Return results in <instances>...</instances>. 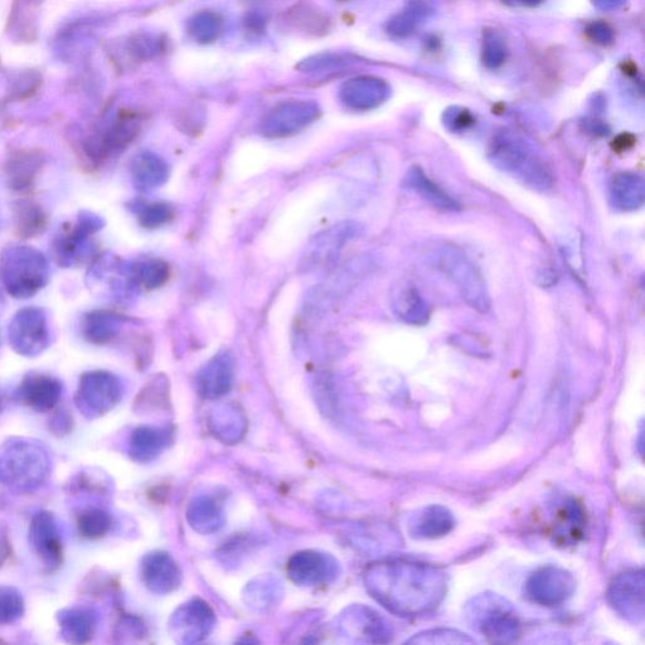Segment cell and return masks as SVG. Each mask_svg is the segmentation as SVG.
Listing matches in <instances>:
<instances>
[{"label": "cell", "mask_w": 645, "mask_h": 645, "mask_svg": "<svg viewBox=\"0 0 645 645\" xmlns=\"http://www.w3.org/2000/svg\"><path fill=\"white\" fill-rule=\"evenodd\" d=\"M363 580L378 604L405 618L433 613L448 591V576L440 567L407 559L373 562Z\"/></svg>", "instance_id": "obj_1"}, {"label": "cell", "mask_w": 645, "mask_h": 645, "mask_svg": "<svg viewBox=\"0 0 645 645\" xmlns=\"http://www.w3.org/2000/svg\"><path fill=\"white\" fill-rule=\"evenodd\" d=\"M488 157L499 171L536 191L545 192L554 187L555 174L550 164L520 135L512 132L498 134L489 147Z\"/></svg>", "instance_id": "obj_2"}, {"label": "cell", "mask_w": 645, "mask_h": 645, "mask_svg": "<svg viewBox=\"0 0 645 645\" xmlns=\"http://www.w3.org/2000/svg\"><path fill=\"white\" fill-rule=\"evenodd\" d=\"M50 474V454L35 441H14L0 455V482L13 491H36L46 483Z\"/></svg>", "instance_id": "obj_3"}, {"label": "cell", "mask_w": 645, "mask_h": 645, "mask_svg": "<svg viewBox=\"0 0 645 645\" xmlns=\"http://www.w3.org/2000/svg\"><path fill=\"white\" fill-rule=\"evenodd\" d=\"M0 280L12 297L31 298L50 280L48 261L31 246H8L0 256Z\"/></svg>", "instance_id": "obj_4"}, {"label": "cell", "mask_w": 645, "mask_h": 645, "mask_svg": "<svg viewBox=\"0 0 645 645\" xmlns=\"http://www.w3.org/2000/svg\"><path fill=\"white\" fill-rule=\"evenodd\" d=\"M465 620L489 642L504 644L517 642L521 635V620L514 606L503 596L484 593L468 601Z\"/></svg>", "instance_id": "obj_5"}, {"label": "cell", "mask_w": 645, "mask_h": 645, "mask_svg": "<svg viewBox=\"0 0 645 645\" xmlns=\"http://www.w3.org/2000/svg\"><path fill=\"white\" fill-rule=\"evenodd\" d=\"M434 263L455 285L460 297L470 308L482 314L491 310V295L486 279L467 252L455 245H444L436 250Z\"/></svg>", "instance_id": "obj_6"}, {"label": "cell", "mask_w": 645, "mask_h": 645, "mask_svg": "<svg viewBox=\"0 0 645 645\" xmlns=\"http://www.w3.org/2000/svg\"><path fill=\"white\" fill-rule=\"evenodd\" d=\"M360 234L361 226L353 221L339 222L320 232L305 247L298 265L300 273L310 274L328 269L336 263L344 247Z\"/></svg>", "instance_id": "obj_7"}, {"label": "cell", "mask_w": 645, "mask_h": 645, "mask_svg": "<svg viewBox=\"0 0 645 645\" xmlns=\"http://www.w3.org/2000/svg\"><path fill=\"white\" fill-rule=\"evenodd\" d=\"M123 383L113 373L86 372L80 378L76 406L87 419H96L114 409L123 399Z\"/></svg>", "instance_id": "obj_8"}, {"label": "cell", "mask_w": 645, "mask_h": 645, "mask_svg": "<svg viewBox=\"0 0 645 645\" xmlns=\"http://www.w3.org/2000/svg\"><path fill=\"white\" fill-rule=\"evenodd\" d=\"M8 337L13 351L19 356H40L51 343L46 313L35 307L19 310L9 324Z\"/></svg>", "instance_id": "obj_9"}, {"label": "cell", "mask_w": 645, "mask_h": 645, "mask_svg": "<svg viewBox=\"0 0 645 645\" xmlns=\"http://www.w3.org/2000/svg\"><path fill=\"white\" fill-rule=\"evenodd\" d=\"M575 588L571 572L557 566H546L527 580L526 594L532 603L554 608L566 603L574 594Z\"/></svg>", "instance_id": "obj_10"}, {"label": "cell", "mask_w": 645, "mask_h": 645, "mask_svg": "<svg viewBox=\"0 0 645 645\" xmlns=\"http://www.w3.org/2000/svg\"><path fill=\"white\" fill-rule=\"evenodd\" d=\"M339 632L354 642L383 644L391 642L394 632L377 611L363 605L348 608L339 617Z\"/></svg>", "instance_id": "obj_11"}, {"label": "cell", "mask_w": 645, "mask_h": 645, "mask_svg": "<svg viewBox=\"0 0 645 645\" xmlns=\"http://www.w3.org/2000/svg\"><path fill=\"white\" fill-rule=\"evenodd\" d=\"M608 601L617 613L630 623H640L645 615V574L629 571L615 577L609 586Z\"/></svg>", "instance_id": "obj_12"}, {"label": "cell", "mask_w": 645, "mask_h": 645, "mask_svg": "<svg viewBox=\"0 0 645 645\" xmlns=\"http://www.w3.org/2000/svg\"><path fill=\"white\" fill-rule=\"evenodd\" d=\"M215 623V613L210 605L203 600L193 599L172 615L169 633L179 643H198L210 635Z\"/></svg>", "instance_id": "obj_13"}, {"label": "cell", "mask_w": 645, "mask_h": 645, "mask_svg": "<svg viewBox=\"0 0 645 645\" xmlns=\"http://www.w3.org/2000/svg\"><path fill=\"white\" fill-rule=\"evenodd\" d=\"M28 537L33 550L48 571H55L62 565L61 532L52 513H37L29 525Z\"/></svg>", "instance_id": "obj_14"}, {"label": "cell", "mask_w": 645, "mask_h": 645, "mask_svg": "<svg viewBox=\"0 0 645 645\" xmlns=\"http://www.w3.org/2000/svg\"><path fill=\"white\" fill-rule=\"evenodd\" d=\"M286 570L290 579L302 586L332 583L338 576L337 561L318 551L298 552L289 560Z\"/></svg>", "instance_id": "obj_15"}, {"label": "cell", "mask_w": 645, "mask_h": 645, "mask_svg": "<svg viewBox=\"0 0 645 645\" xmlns=\"http://www.w3.org/2000/svg\"><path fill=\"white\" fill-rule=\"evenodd\" d=\"M103 226V218L91 212H82L74 229L58 237L53 244L58 265L70 268V266L80 263L86 256L89 236L103 229Z\"/></svg>", "instance_id": "obj_16"}, {"label": "cell", "mask_w": 645, "mask_h": 645, "mask_svg": "<svg viewBox=\"0 0 645 645\" xmlns=\"http://www.w3.org/2000/svg\"><path fill=\"white\" fill-rule=\"evenodd\" d=\"M234 380V357L229 352H222L202 367L197 376V389L205 399L216 400L229 394Z\"/></svg>", "instance_id": "obj_17"}, {"label": "cell", "mask_w": 645, "mask_h": 645, "mask_svg": "<svg viewBox=\"0 0 645 645\" xmlns=\"http://www.w3.org/2000/svg\"><path fill=\"white\" fill-rule=\"evenodd\" d=\"M142 577L145 586L158 595L171 594L182 583V572L177 562L164 552H154L145 556Z\"/></svg>", "instance_id": "obj_18"}, {"label": "cell", "mask_w": 645, "mask_h": 645, "mask_svg": "<svg viewBox=\"0 0 645 645\" xmlns=\"http://www.w3.org/2000/svg\"><path fill=\"white\" fill-rule=\"evenodd\" d=\"M62 383L55 377L32 375L19 387V397L33 410L48 412L55 409L62 397Z\"/></svg>", "instance_id": "obj_19"}, {"label": "cell", "mask_w": 645, "mask_h": 645, "mask_svg": "<svg viewBox=\"0 0 645 645\" xmlns=\"http://www.w3.org/2000/svg\"><path fill=\"white\" fill-rule=\"evenodd\" d=\"M138 125L132 118L125 116L116 121L111 128L101 137L91 140L87 144L90 157L98 160L108 159L123 152L130 143L137 138Z\"/></svg>", "instance_id": "obj_20"}, {"label": "cell", "mask_w": 645, "mask_h": 645, "mask_svg": "<svg viewBox=\"0 0 645 645\" xmlns=\"http://www.w3.org/2000/svg\"><path fill=\"white\" fill-rule=\"evenodd\" d=\"M367 269H370V265L366 264L365 261H351L341 271H338L337 275L332 276L331 280L320 285L310 297L309 303L317 309H320L322 305L332 303L333 300L349 292L354 284L363 278Z\"/></svg>", "instance_id": "obj_21"}, {"label": "cell", "mask_w": 645, "mask_h": 645, "mask_svg": "<svg viewBox=\"0 0 645 645\" xmlns=\"http://www.w3.org/2000/svg\"><path fill=\"white\" fill-rule=\"evenodd\" d=\"M60 634L70 644L89 643L98 628V614L89 608L63 609L57 614Z\"/></svg>", "instance_id": "obj_22"}, {"label": "cell", "mask_w": 645, "mask_h": 645, "mask_svg": "<svg viewBox=\"0 0 645 645\" xmlns=\"http://www.w3.org/2000/svg\"><path fill=\"white\" fill-rule=\"evenodd\" d=\"M392 310L402 322L411 326H425L430 319V307L414 285H397L391 297Z\"/></svg>", "instance_id": "obj_23"}, {"label": "cell", "mask_w": 645, "mask_h": 645, "mask_svg": "<svg viewBox=\"0 0 645 645\" xmlns=\"http://www.w3.org/2000/svg\"><path fill=\"white\" fill-rule=\"evenodd\" d=\"M208 429L217 440L234 445L244 438L247 420L239 407L231 404L221 405L210 412Z\"/></svg>", "instance_id": "obj_24"}, {"label": "cell", "mask_w": 645, "mask_h": 645, "mask_svg": "<svg viewBox=\"0 0 645 645\" xmlns=\"http://www.w3.org/2000/svg\"><path fill=\"white\" fill-rule=\"evenodd\" d=\"M454 526L453 513L440 504H433L412 518L410 533L417 540H436L448 535Z\"/></svg>", "instance_id": "obj_25"}, {"label": "cell", "mask_w": 645, "mask_h": 645, "mask_svg": "<svg viewBox=\"0 0 645 645\" xmlns=\"http://www.w3.org/2000/svg\"><path fill=\"white\" fill-rule=\"evenodd\" d=\"M130 173H132L135 188L142 192H149L162 187L168 181L169 167L166 160L159 155L144 152L133 159Z\"/></svg>", "instance_id": "obj_26"}, {"label": "cell", "mask_w": 645, "mask_h": 645, "mask_svg": "<svg viewBox=\"0 0 645 645\" xmlns=\"http://www.w3.org/2000/svg\"><path fill=\"white\" fill-rule=\"evenodd\" d=\"M610 200L619 211L633 212L645 202V182L635 173H620L610 184Z\"/></svg>", "instance_id": "obj_27"}, {"label": "cell", "mask_w": 645, "mask_h": 645, "mask_svg": "<svg viewBox=\"0 0 645 645\" xmlns=\"http://www.w3.org/2000/svg\"><path fill=\"white\" fill-rule=\"evenodd\" d=\"M43 167V157L36 150H19L8 159L6 174L9 186L18 191L32 186Z\"/></svg>", "instance_id": "obj_28"}, {"label": "cell", "mask_w": 645, "mask_h": 645, "mask_svg": "<svg viewBox=\"0 0 645 645\" xmlns=\"http://www.w3.org/2000/svg\"><path fill=\"white\" fill-rule=\"evenodd\" d=\"M189 525L201 535H211L221 530L225 523V513L220 503L210 497H198L187 509Z\"/></svg>", "instance_id": "obj_29"}, {"label": "cell", "mask_w": 645, "mask_h": 645, "mask_svg": "<svg viewBox=\"0 0 645 645\" xmlns=\"http://www.w3.org/2000/svg\"><path fill=\"white\" fill-rule=\"evenodd\" d=\"M123 318L108 310H95L86 314L81 323L82 336L87 342L106 344L119 336Z\"/></svg>", "instance_id": "obj_30"}, {"label": "cell", "mask_w": 645, "mask_h": 645, "mask_svg": "<svg viewBox=\"0 0 645 645\" xmlns=\"http://www.w3.org/2000/svg\"><path fill=\"white\" fill-rule=\"evenodd\" d=\"M406 186L419 193L431 206L443 211H458L460 205L453 197L431 181L420 167H411L405 178Z\"/></svg>", "instance_id": "obj_31"}, {"label": "cell", "mask_w": 645, "mask_h": 645, "mask_svg": "<svg viewBox=\"0 0 645 645\" xmlns=\"http://www.w3.org/2000/svg\"><path fill=\"white\" fill-rule=\"evenodd\" d=\"M168 431L143 426L134 430L129 441V454L135 462L148 463L158 457L168 444Z\"/></svg>", "instance_id": "obj_32"}, {"label": "cell", "mask_w": 645, "mask_h": 645, "mask_svg": "<svg viewBox=\"0 0 645 645\" xmlns=\"http://www.w3.org/2000/svg\"><path fill=\"white\" fill-rule=\"evenodd\" d=\"M314 118L308 108H288L271 115L264 125V133L270 138H284L299 132Z\"/></svg>", "instance_id": "obj_33"}, {"label": "cell", "mask_w": 645, "mask_h": 645, "mask_svg": "<svg viewBox=\"0 0 645 645\" xmlns=\"http://www.w3.org/2000/svg\"><path fill=\"white\" fill-rule=\"evenodd\" d=\"M555 537L561 545L575 543L584 535L585 513L580 504L574 499L565 502V506L560 509L557 522L555 523Z\"/></svg>", "instance_id": "obj_34"}, {"label": "cell", "mask_w": 645, "mask_h": 645, "mask_svg": "<svg viewBox=\"0 0 645 645\" xmlns=\"http://www.w3.org/2000/svg\"><path fill=\"white\" fill-rule=\"evenodd\" d=\"M14 226L23 239H32L46 229V216L40 206L21 201L14 205Z\"/></svg>", "instance_id": "obj_35"}, {"label": "cell", "mask_w": 645, "mask_h": 645, "mask_svg": "<svg viewBox=\"0 0 645 645\" xmlns=\"http://www.w3.org/2000/svg\"><path fill=\"white\" fill-rule=\"evenodd\" d=\"M113 521L110 514L101 508H90L81 514L77 527L80 535L87 540H99L108 535Z\"/></svg>", "instance_id": "obj_36"}, {"label": "cell", "mask_w": 645, "mask_h": 645, "mask_svg": "<svg viewBox=\"0 0 645 645\" xmlns=\"http://www.w3.org/2000/svg\"><path fill=\"white\" fill-rule=\"evenodd\" d=\"M133 278L147 289H157L169 278V268L162 260L143 261L133 269Z\"/></svg>", "instance_id": "obj_37"}, {"label": "cell", "mask_w": 645, "mask_h": 645, "mask_svg": "<svg viewBox=\"0 0 645 645\" xmlns=\"http://www.w3.org/2000/svg\"><path fill=\"white\" fill-rule=\"evenodd\" d=\"M280 595V584L271 580V577H261L247 588L246 603L255 609H268Z\"/></svg>", "instance_id": "obj_38"}, {"label": "cell", "mask_w": 645, "mask_h": 645, "mask_svg": "<svg viewBox=\"0 0 645 645\" xmlns=\"http://www.w3.org/2000/svg\"><path fill=\"white\" fill-rule=\"evenodd\" d=\"M24 614L23 596L11 586H0V625L16 623Z\"/></svg>", "instance_id": "obj_39"}, {"label": "cell", "mask_w": 645, "mask_h": 645, "mask_svg": "<svg viewBox=\"0 0 645 645\" xmlns=\"http://www.w3.org/2000/svg\"><path fill=\"white\" fill-rule=\"evenodd\" d=\"M474 639L455 629H431L416 634L407 644H473Z\"/></svg>", "instance_id": "obj_40"}, {"label": "cell", "mask_w": 645, "mask_h": 645, "mask_svg": "<svg viewBox=\"0 0 645 645\" xmlns=\"http://www.w3.org/2000/svg\"><path fill=\"white\" fill-rule=\"evenodd\" d=\"M174 217V210L172 206L167 203L157 202L149 203L142 208H139L138 218L140 225L145 229H158L171 222Z\"/></svg>", "instance_id": "obj_41"}, {"label": "cell", "mask_w": 645, "mask_h": 645, "mask_svg": "<svg viewBox=\"0 0 645 645\" xmlns=\"http://www.w3.org/2000/svg\"><path fill=\"white\" fill-rule=\"evenodd\" d=\"M42 85V75L35 70H28L19 76L13 89V98L24 100L32 98Z\"/></svg>", "instance_id": "obj_42"}, {"label": "cell", "mask_w": 645, "mask_h": 645, "mask_svg": "<svg viewBox=\"0 0 645 645\" xmlns=\"http://www.w3.org/2000/svg\"><path fill=\"white\" fill-rule=\"evenodd\" d=\"M444 120L451 132L455 133L463 132V130L473 124L472 115L465 110L453 109L449 113H446Z\"/></svg>", "instance_id": "obj_43"}, {"label": "cell", "mask_w": 645, "mask_h": 645, "mask_svg": "<svg viewBox=\"0 0 645 645\" xmlns=\"http://www.w3.org/2000/svg\"><path fill=\"white\" fill-rule=\"evenodd\" d=\"M484 57L488 66L497 67L503 61L504 51L501 40L496 36L487 38L486 48H484Z\"/></svg>", "instance_id": "obj_44"}, {"label": "cell", "mask_w": 645, "mask_h": 645, "mask_svg": "<svg viewBox=\"0 0 645 645\" xmlns=\"http://www.w3.org/2000/svg\"><path fill=\"white\" fill-rule=\"evenodd\" d=\"M503 2H508L516 4V6H536L537 3L542 2V0H503Z\"/></svg>", "instance_id": "obj_45"}, {"label": "cell", "mask_w": 645, "mask_h": 645, "mask_svg": "<svg viewBox=\"0 0 645 645\" xmlns=\"http://www.w3.org/2000/svg\"><path fill=\"white\" fill-rule=\"evenodd\" d=\"M596 3H603L604 8L617 7L618 3L623 2V0H594Z\"/></svg>", "instance_id": "obj_46"}, {"label": "cell", "mask_w": 645, "mask_h": 645, "mask_svg": "<svg viewBox=\"0 0 645 645\" xmlns=\"http://www.w3.org/2000/svg\"><path fill=\"white\" fill-rule=\"evenodd\" d=\"M0 409H2V400H0Z\"/></svg>", "instance_id": "obj_47"}]
</instances>
